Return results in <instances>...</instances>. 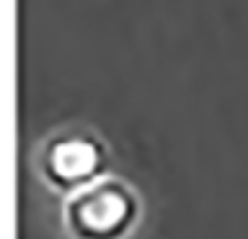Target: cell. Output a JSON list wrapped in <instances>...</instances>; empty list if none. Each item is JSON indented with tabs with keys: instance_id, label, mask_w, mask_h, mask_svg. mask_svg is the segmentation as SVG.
<instances>
[{
	"instance_id": "obj_1",
	"label": "cell",
	"mask_w": 248,
	"mask_h": 239,
	"mask_svg": "<svg viewBox=\"0 0 248 239\" xmlns=\"http://www.w3.org/2000/svg\"><path fill=\"white\" fill-rule=\"evenodd\" d=\"M135 204L126 189L99 186L69 204V227L78 239H117L132 222Z\"/></svg>"
},
{
	"instance_id": "obj_2",
	"label": "cell",
	"mask_w": 248,
	"mask_h": 239,
	"mask_svg": "<svg viewBox=\"0 0 248 239\" xmlns=\"http://www.w3.org/2000/svg\"><path fill=\"white\" fill-rule=\"evenodd\" d=\"M96 168H99V150L81 138L57 141L45 156V174L57 186H75L81 179H90L96 176Z\"/></svg>"
}]
</instances>
